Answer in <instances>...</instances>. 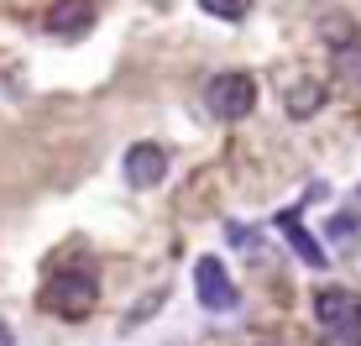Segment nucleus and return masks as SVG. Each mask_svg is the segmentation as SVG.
Here are the masks:
<instances>
[{"mask_svg":"<svg viewBox=\"0 0 361 346\" xmlns=\"http://www.w3.org/2000/svg\"><path fill=\"white\" fill-rule=\"evenodd\" d=\"M94 304H99V273L90 263H63L42 283V310H53L63 320H84Z\"/></svg>","mask_w":361,"mask_h":346,"instance_id":"nucleus-1","label":"nucleus"},{"mask_svg":"<svg viewBox=\"0 0 361 346\" xmlns=\"http://www.w3.org/2000/svg\"><path fill=\"white\" fill-rule=\"evenodd\" d=\"M314 320L325 326V336H361V294L325 283L314 294Z\"/></svg>","mask_w":361,"mask_h":346,"instance_id":"nucleus-3","label":"nucleus"},{"mask_svg":"<svg viewBox=\"0 0 361 346\" xmlns=\"http://www.w3.org/2000/svg\"><path fill=\"white\" fill-rule=\"evenodd\" d=\"M194 289H199V304H204L209 315L241 310V289L231 283V273H226L220 257H199V263H194Z\"/></svg>","mask_w":361,"mask_h":346,"instance_id":"nucleus-4","label":"nucleus"},{"mask_svg":"<svg viewBox=\"0 0 361 346\" xmlns=\"http://www.w3.org/2000/svg\"><path fill=\"white\" fill-rule=\"evenodd\" d=\"M335 79L345 84V90H361V37L345 47H335Z\"/></svg>","mask_w":361,"mask_h":346,"instance_id":"nucleus-10","label":"nucleus"},{"mask_svg":"<svg viewBox=\"0 0 361 346\" xmlns=\"http://www.w3.org/2000/svg\"><path fill=\"white\" fill-rule=\"evenodd\" d=\"M278 226H283V237L293 241V252L304 257L309 268H325V246H319V241L304 231V215H298V210H283V215H278Z\"/></svg>","mask_w":361,"mask_h":346,"instance_id":"nucleus-8","label":"nucleus"},{"mask_svg":"<svg viewBox=\"0 0 361 346\" xmlns=\"http://www.w3.org/2000/svg\"><path fill=\"white\" fill-rule=\"evenodd\" d=\"M199 11H209L220 21H246L252 16V0H199Z\"/></svg>","mask_w":361,"mask_h":346,"instance_id":"nucleus-11","label":"nucleus"},{"mask_svg":"<svg viewBox=\"0 0 361 346\" xmlns=\"http://www.w3.org/2000/svg\"><path fill=\"white\" fill-rule=\"evenodd\" d=\"M0 346H16V330H11L6 320H0Z\"/></svg>","mask_w":361,"mask_h":346,"instance_id":"nucleus-14","label":"nucleus"},{"mask_svg":"<svg viewBox=\"0 0 361 346\" xmlns=\"http://www.w3.org/2000/svg\"><path fill=\"white\" fill-rule=\"evenodd\" d=\"M94 27V0H53L42 16V32L58 37V42H79Z\"/></svg>","mask_w":361,"mask_h":346,"instance_id":"nucleus-5","label":"nucleus"},{"mask_svg":"<svg viewBox=\"0 0 361 346\" xmlns=\"http://www.w3.org/2000/svg\"><path fill=\"white\" fill-rule=\"evenodd\" d=\"M121 173H126L131 189H157L168 179V153L157 142H131L126 157H121Z\"/></svg>","mask_w":361,"mask_h":346,"instance_id":"nucleus-6","label":"nucleus"},{"mask_svg":"<svg viewBox=\"0 0 361 346\" xmlns=\"http://www.w3.org/2000/svg\"><path fill=\"white\" fill-rule=\"evenodd\" d=\"M204 110L215 121H246L257 110V79L252 73H241V68H231V73H215V79L204 84Z\"/></svg>","mask_w":361,"mask_h":346,"instance_id":"nucleus-2","label":"nucleus"},{"mask_svg":"<svg viewBox=\"0 0 361 346\" xmlns=\"http://www.w3.org/2000/svg\"><path fill=\"white\" fill-rule=\"evenodd\" d=\"M283 110H288L293 121L319 116V110H325V84H314V79H293V84H288V95H283Z\"/></svg>","mask_w":361,"mask_h":346,"instance_id":"nucleus-7","label":"nucleus"},{"mask_svg":"<svg viewBox=\"0 0 361 346\" xmlns=\"http://www.w3.org/2000/svg\"><path fill=\"white\" fill-rule=\"evenodd\" d=\"M356 210H335V215L325 220V237L330 246H341V252H356V241H361V226H356Z\"/></svg>","mask_w":361,"mask_h":346,"instance_id":"nucleus-9","label":"nucleus"},{"mask_svg":"<svg viewBox=\"0 0 361 346\" xmlns=\"http://www.w3.org/2000/svg\"><path fill=\"white\" fill-rule=\"evenodd\" d=\"M319 346H361V336H325Z\"/></svg>","mask_w":361,"mask_h":346,"instance_id":"nucleus-13","label":"nucleus"},{"mask_svg":"<svg viewBox=\"0 0 361 346\" xmlns=\"http://www.w3.org/2000/svg\"><path fill=\"white\" fill-rule=\"evenodd\" d=\"M319 37H330V42L335 47H345V42H356V27H351V21H335V16H325V21H319Z\"/></svg>","mask_w":361,"mask_h":346,"instance_id":"nucleus-12","label":"nucleus"}]
</instances>
